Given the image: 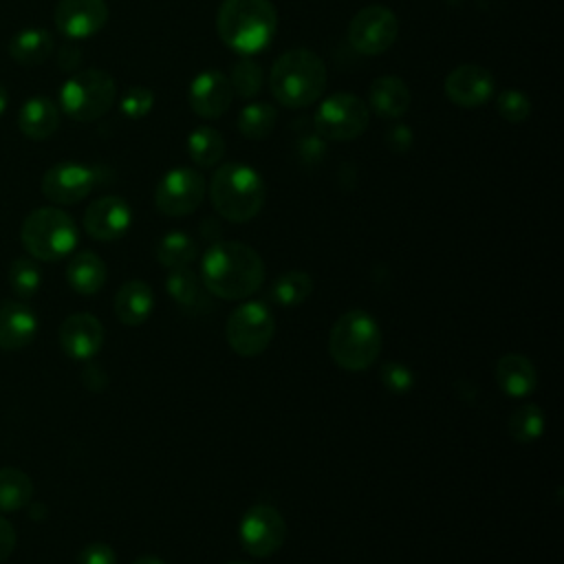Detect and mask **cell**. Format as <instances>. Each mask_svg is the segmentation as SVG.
Listing matches in <instances>:
<instances>
[{
	"label": "cell",
	"instance_id": "obj_10",
	"mask_svg": "<svg viewBox=\"0 0 564 564\" xmlns=\"http://www.w3.org/2000/svg\"><path fill=\"white\" fill-rule=\"evenodd\" d=\"M399 35V20L392 9L370 4L357 11L348 24V42L361 55L386 53Z\"/></svg>",
	"mask_w": 564,
	"mask_h": 564
},
{
	"label": "cell",
	"instance_id": "obj_25",
	"mask_svg": "<svg viewBox=\"0 0 564 564\" xmlns=\"http://www.w3.org/2000/svg\"><path fill=\"white\" fill-rule=\"evenodd\" d=\"M66 280L79 295H95L106 284V264L93 251H79L66 267Z\"/></svg>",
	"mask_w": 564,
	"mask_h": 564
},
{
	"label": "cell",
	"instance_id": "obj_43",
	"mask_svg": "<svg viewBox=\"0 0 564 564\" xmlns=\"http://www.w3.org/2000/svg\"><path fill=\"white\" fill-rule=\"evenodd\" d=\"M7 106H9V93H7V88L0 84V115L7 110Z\"/></svg>",
	"mask_w": 564,
	"mask_h": 564
},
{
	"label": "cell",
	"instance_id": "obj_1",
	"mask_svg": "<svg viewBox=\"0 0 564 564\" xmlns=\"http://www.w3.org/2000/svg\"><path fill=\"white\" fill-rule=\"evenodd\" d=\"M203 286L223 300H245L264 282V262L256 249L236 240L214 242L203 256Z\"/></svg>",
	"mask_w": 564,
	"mask_h": 564
},
{
	"label": "cell",
	"instance_id": "obj_16",
	"mask_svg": "<svg viewBox=\"0 0 564 564\" xmlns=\"http://www.w3.org/2000/svg\"><path fill=\"white\" fill-rule=\"evenodd\" d=\"M231 99H234V90H231L229 77L216 68L203 70L189 82V90H187L189 108L194 115L203 119H218L220 115H225L231 106Z\"/></svg>",
	"mask_w": 564,
	"mask_h": 564
},
{
	"label": "cell",
	"instance_id": "obj_18",
	"mask_svg": "<svg viewBox=\"0 0 564 564\" xmlns=\"http://www.w3.org/2000/svg\"><path fill=\"white\" fill-rule=\"evenodd\" d=\"M62 350L77 361L93 359L104 344V326L90 313H73L59 326Z\"/></svg>",
	"mask_w": 564,
	"mask_h": 564
},
{
	"label": "cell",
	"instance_id": "obj_12",
	"mask_svg": "<svg viewBox=\"0 0 564 564\" xmlns=\"http://www.w3.org/2000/svg\"><path fill=\"white\" fill-rule=\"evenodd\" d=\"M240 544L253 557L273 555L286 540V522L282 513L267 505L258 502L249 507L240 520Z\"/></svg>",
	"mask_w": 564,
	"mask_h": 564
},
{
	"label": "cell",
	"instance_id": "obj_30",
	"mask_svg": "<svg viewBox=\"0 0 564 564\" xmlns=\"http://www.w3.org/2000/svg\"><path fill=\"white\" fill-rule=\"evenodd\" d=\"M313 293V280L306 271L293 269L282 273L275 284L271 286V297L280 306H297L306 302V297Z\"/></svg>",
	"mask_w": 564,
	"mask_h": 564
},
{
	"label": "cell",
	"instance_id": "obj_21",
	"mask_svg": "<svg viewBox=\"0 0 564 564\" xmlns=\"http://www.w3.org/2000/svg\"><path fill=\"white\" fill-rule=\"evenodd\" d=\"M494 377H496L500 390L511 399L529 397L538 383V375H535L531 359H527L524 355H518V352L502 355L496 361Z\"/></svg>",
	"mask_w": 564,
	"mask_h": 564
},
{
	"label": "cell",
	"instance_id": "obj_24",
	"mask_svg": "<svg viewBox=\"0 0 564 564\" xmlns=\"http://www.w3.org/2000/svg\"><path fill=\"white\" fill-rule=\"evenodd\" d=\"M55 40L48 29L26 26L20 29L7 44L9 57L20 66H37L53 55Z\"/></svg>",
	"mask_w": 564,
	"mask_h": 564
},
{
	"label": "cell",
	"instance_id": "obj_7",
	"mask_svg": "<svg viewBox=\"0 0 564 564\" xmlns=\"http://www.w3.org/2000/svg\"><path fill=\"white\" fill-rule=\"evenodd\" d=\"M117 99V84L110 73L101 68H86L73 73L59 88V108L66 117L79 123L104 117Z\"/></svg>",
	"mask_w": 564,
	"mask_h": 564
},
{
	"label": "cell",
	"instance_id": "obj_26",
	"mask_svg": "<svg viewBox=\"0 0 564 564\" xmlns=\"http://www.w3.org/2000/svg\"><path fill=\"white\" fill-rule=\"evenodd\" d=\"M187 154L198 167H214L225 156V139L212 126H198L187 137Z\"/></svg>",
	"mask_w": 564,
	"mask_h": 564
},
{
	"label": "cell",
	"instance_id": "obj_32",
	"mask_svg": "<svg viewBox=\"0 0 564 564\" xmlns=\"http://www.w3.org/2000/svg\"><path fill=\"white\" fill-rule=\"evenodd\" d=\"M507 427H509L511 438H516L518 443H531L542 436L544 412L535 403H524L511 412Z\"/></svg>",
	"mask_w": 564,
	"mask_h": 564
},
{
	"label": "cell",
	"instance_id": "obj_17",
	"mask_svg": "<svg viewBox=\"0 0 564 564\" xmlns=\"http://www.w3.org/2000/svg\"><path fill=\"white\" fill-rule=\"evenodd\" d=\"M132 223L130 205L119 196H101L84 212V229L99 242L119 240Z\"/></svg>",
	"mask_w": 564,
	"mask_h": 564
},
{
	"label": "cell",
	"instance_id": "obj_6",
	"mask_svg": "<svg viewBox=\"0 0 564 564\" xmlns=\"http://www.w3.org/2000/svg\"><path fill=\"white\" fill-rule=\"evenodd\" d=\"M20 240L29 256L55 262L77 247L79 231L75 220L59 207H37L22 220Z\"/></svg>",
	"mask_w": 564,
	"mask_h": 564
},
{
	"label": "cell",
	"instance_id": "obj_35",
	"mask_svg": "<svg viewBox=\"0 0 564 564\" xmlns=\"http://www.w3.org/2000/svg\"><path fill=\"white\" fill-rule=\"evenodd\" d=\"M496 110L509 123H522L531 115V99L513 88L500 90L496 95Z\"/></svg>",
	"mask_w": 564,
	"mask_h": 564
},
{
	"label": "cell",
	"instance_id": "obj_23",
	"mask_svg": "<svg viewBox=\"0 0 564 564\" xmlns=\"http://www.w3.org/2000/svg\"><path fill=\"white\" fill-rule=\"evenodd\" d=\"M154 308V293L150 284L130 280L119 286L115 295V315L126 326H141Z\"/></svg>",
	"mask_w": 564,
	"mask_h": 564
},
{
	"label": "cell",
	"instance_id": "obj_31",
	"mask_svg": "<svg viewBox=\"0 0 564 564\" xmlns=\"http://www.w3.org/2000/svg\"><path fill=\"white\" fill-rule=\"evenodd\" d=\"M165 289H167L170 297L174 302H178L183 308L205 306V291H203L198 278L194 275V271H189L187 267L172 269L165 280Z\"/></svg>",
	"mask_w": 564,
	"mask_h": 564
},
{
	"label": "cell",
	"instance_id": "obj_33",
	"mask_svg": "<svg viewBox=\"0 0 564 564\" xmlns=\"http://www.w3.org/2000/svg\"><path fill=\"white\" fill-rule=\"evenodd\" d=\"M9 286L13 289V293L18 297H33L42 284V275H40V267L35 264L33 258L20 256L9 264V273H7Z\"/></svg>",
	"mask_w": 564,
	"mask_h": 564
},
{
	"label": "cell",
	"instance_id": "obj_40",
	"mask_svg": "<svg viewBox=\"0 0 564 564\" xmlns=\"http://www.w3.org/2000/svg\"><path fill=\"white\" fill-rule=\"evenodd\" d=\"M15 549V529L0 516V562H4Z\"/></svg>",
	"mask_w": 564,
	"mask_h": 564
},
{
	"label": "cell",
	"instance_id": "obj_27",
	"mask_svg": "<svg viewBox=\"0 0 564 564\" xmlns=\"http://www.w3.org/2000/svg\"><path fill=\"white\" fill-rule=\"evenodd\" d=\"M275 121H278V110L269 101L247 104L238 112V130L242 137H247L251 141L267 139L273 132Z\"/></svg>",
	"mask_w": 564,
	"mask_h": 564
},
{
	"label": "cell",
	"instance_id": "obj_2",
	"mask_svg": "<svg viewBox=\"0 0 564 564\" xmlns=\"http://www.w3.org/2000/svg\"><path fill=\"white\" fill-rule=\"evenodd\" d=\"M218 37L238 55L264 51L278 31V11L271 0H223L216 15Z\"/></svg>",
	"mask_w": 564,
	"mask_h": 564
},
{
	"label": "cell",
	"instance_id": "obj_20",
	"mask_svg": "<svg viewBox=\"0 0 564 564\" xmlns=\"http://www.w3.org/2000/svg\"><path fill=\"white\" fill-rule=\"evenodd\" d=\"M59 126V106L42 95L26 99L18 110V128L31 141L48 139Z\"/></svg>",
	"mask_w": 564,
	"mask_h": 564
},
{
	"label": "cell",
	"instance_id": "obj_34",
	"mask_svg": "<svg viewBox=\"0 0 564 564\" xmlns=\"http://www.w3.org/2000/svg\"><path fill=\"white\" fill-rule=\"evenodd\" d=\"M229 84H231L234 95H238L240 99L256 97L264 84L262 66L249 57L236 62L231 68V75H229Z\"/></svg>",
	"mask_w": 564,
	"mask_h": 564
},
{
	"label": "cell",
	"instance_id": "obj_14",
	"mask_svg": "<svg viewBox=\"0 0 564 564\" xmlns=\"http://www.w3.org/2000/svg\"><path fill=\"white\" fill-rule=\"evenodd\" d=\"M53 20L68 40H86L106 26L108 4L104 0H57Z\"/></svg>",
	"mask_w": 564,
	"mask_h": 564
},
{
	"label": "cell",
	"instance_id": "obj_39",
	"mask_svg": "<svg viewBox=\"0 0 564 564\" xmlns=\"http://www.w3.org/2000/svg\"><path fill=\"white\" fill-rule=\"evenodd\" d=\"M386 143L394 152H405L412 145V130L403 123H397L386 132Z\"/></svg>",
	"mask_w": 564,
	"mask_h": 564
},
{
	"label": "cell",
	"instance_id": "obj_8",
	"mask_svg": "<svg viewBox=\"0 0 564 564\" xmlns=\"http://www.w3.org/2000/svg\"><path fill=\"white\" fill-rule=\"evenodd\" d=\"M275 335L273 313L262 302L238 304L227 317L225 337L229 348L240 357H256L264 352Z\"/></svg>",
	"mask_w": 564,
	"mask_h": 564
},
{
	"label": "cell",
	"instance_id": "obj_41",
	"mask_svg": "<svg viewBox=\"0 0 564 564\" xmlns=\"http://www.w3.org/2000/svg\"><path fill=\"white\" fill-rule=\"evenodd\" d=\"M82 55H79V48H73V46H66L59 51V66L64 70H75L77 64H79Z\"/></svg>",
	"mask_w": 564,
	"mask_h": 564
},
{
	"label": "cell",
	"instance_id": "obj_15",
	"mask_svg": "<svg viewBox=\"0 0 564 564\" xmlns=\"http://www.w3.org/2000/svg\"><path fill=\"white\" fill-rule=\"evenodd\" d=\"M445 95L458 108H480L494 97V75L478 64H463L447 73Z\"/></svg>",
	"mask_w": 564,
	"mask_h": 564
},
{
	"label": "cell",
	"instance_id": "obj_13",
	"mask_svg": "<svg viewBox=\"0 0 564 564\" xmlns=\"http://www.w3.org/2000/svg\"><path fill=\"white\" fill-rule=\"evenodd\" d=\"M95 183L97 172L93 167L75 161H62L44 172L40 189L55 205H75L93 192Z\"/></svg>",
	"mask_w": 564,
	"mask_h": 564
},
{
	"label": "cell",
	"instance_id": "obj_29",
	"mask_svg": "<svg viewBox=\"0 0 564 564\" xmlns=\"http://www.w3.org/2000/svg\"><path fill=\"white\" fill-rule=\"evenodd\" d=\"M196 253H198V247L194 238L187 236L185 231H170L156 245V260L170 271L189 267L196 260Z\"/></svg>",
	"mask_w": 564,
	"mask_h": 564
},
{
	"label": "cell",
	"instance_id": "obj_11",
	"mask_svg": "<svg viewBox=\"0 0 564 564\" xmlns=\"http://www.w3.org/2000/svg\"><path fill=\"white\" fill-rule=\"evenodd\" d=\"M205 178L194 167L167 170L154 189V205L165 216H187L205 198Z\"/></svg>",
	"mask_w": 564,
	"mask_h": 564
},
{
	"label": "cell",
	"instance_id": "obj_4",
	"mask_svg": "<svg viewBox=\"0 0 564 564\" xmlns=\"http://www.w3.org/2000/svg\"><path fill=\"white\" fill-rule=\"evenodd\" d=\"M214 209L229 223H247L260 214L267 200L262 176L247 163H223L209 181Z\"/></svg>",
	"mask_w": 564,
	"mask_h": 564
},
{
	"label": "cell",
	"instance_id": "obj_28",
	"mask_svg": "<svg viewBox=\"0 0 564 564\" xmlns=\"http://www.w3.org/2000/svg\"><path fill=\"white\" fill-rule=\"evenodd\" d=\"M33 496L31 478L15 467H0V513L18 511Z\"/></svg>",
	"mask_w": 564,
	"mask_h": 564
},
{
	"label": "cell",
	"instance_id": "obj_5",
	"mask_svg": "<svg viewBox=\"0 0 564 564\" xmlns=\"http://www.w3.org/2000/svg\"><path fill=\"white\" fill-rule=\"evenodd\" d=\"M383 346V335L377 319L361 311L352 308L339 315L328 333V355L330 359L350 372L370 368Z\"/></svg>",
	"mask_w": 564,
	"mask_h": 564
},
{
	"label": "cell",
	"instance_id": "obj_22",
	"mask_svg": "<svg viewBox=\"0 0 564 564\" xmlns=\"http://www.w3.org/2000/svg\"><path fill=\"white\" fill-rule=\"evenodd\" d=\"M410 88L401 77L381 75L368 88V106L383 119H397L410 108Z\"/></svg>",
	"mask_w": 564,
	"mask_h": 564
},
{
	"label": "cell",
	"instance_id": "obj_36",
	"mask_svg": "<svg viewBox=\"0 0 564 564\" xmlns=\"http://www.w3.org/2000/svg\"><path fill=\"white\" fill-rule=\"evenodd\" d=\"M154 106V93L148 86H130L119 99V110L123 117L137 121L143 119Z\"/></svg>",
	"mask_w": 564,
	"mask_h": 564
},
{
	"label": "cell",
	"instance_id": "obj_37",
	"mask_svg": "<svg viewBox=\"0 0 564 564\" xmlns=\"http://www.w3.org/2000/svg\"><path fill=\"white\" fill-rule=\"evenodd\" d=\"M381 383L394 394H405L414 386V375L408 366L399 361H388L381 366Z\"/></svg>",
	"mask_w": 564,
	"mask_h": 564
},
{
	"label": "cell",
	"instance_id": "obj_19",
	"mask_svg": "<svg viewBox=\"0 0 564 564\" xmlns=\"http://www.w3.org/2000/svg\"><path fill=\"white\" fill-rule=\"evenodd\" d=\"M37 333L35 313L15 300L0 302V348L20 350L33 341Z\"/></svg>",
	"mask_w": 564,
	"mask_h": 564
},
{
	"label": "cell",
	"instance_id": "obj_44",
	"mask_svg": "<svg viewBox=\"0 0 564 564\" xmlns=\"http://www.w3.org/2000/svg\"><path fill=\"white\" fill-rule=\"evenodd\" d=\"M229 564H249V562H229Z\"/></svg>",
	"mask_w": 564,
	"mask_h": 564
},
{
	"label": "cell",
	"instance_id": "obj_38",
	"mask_svg": "<svg viewBox=\"0 0 564 564\" xmlns=\"http://www.w3.org/2000/svg\"><path fill=\"white\" fill-rule=\"evenodd\" d=\"M77 564H117V555L108 544L90 542L79 551Z\"/></svg>",
	"mask_w": 564,
	"mask_h": 564
},
{
	"label": "cell",
	"instance_id": "obj_9",
	"mask_svg": "<svg viewBox=\"0 0 564 564\" xmlns=\"http://www.w3.org/2000/svg\"><path fill=\"white\" fill-rule=\"evenodd\" d=\"M370 110L364 99L352 93H335L315 110V130L328 141H352L368 128Z\"/></svg>",
	"mask_w": 564,
	"mask_h": 564
},
{
	"label": "cell",
	"instance_id": "obj_3",
	"mask_svg": "<svg viewBox=\"0 0 564 564\" xmlns=\"http://www.w3.org/2000/svg\"><path fill=\"white\" fill-rule=\"evenodd\" d=\"M326 82V64L311 48H291L282 53L269 73V90L284 108L315 104L322 97Z\"/></svg>",
	"mask_w": 564,
	"mask_h": 564
},
{
	"label": "cell",
	"instance_id": "obj_42",
	"mask_svg": "<svg viewBox=\"0 0 564 564\" xmlns=\"http://www.w3.org/2000/svg\"><path fill=\"white\" fill-rule=\"evenodd\" d=\"M132 564H165V562L161 557H156V555H141Z\"/></svg>",
	"mask_w": 564,
	"mask_h": 564
}]
</instances>
